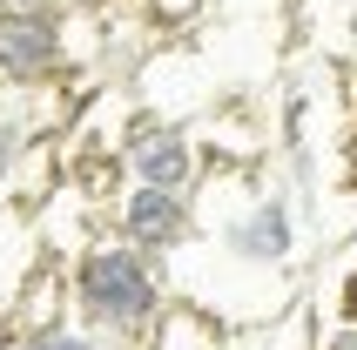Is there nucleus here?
<instances>
[{
	"instance_id": "nucleus-1",
	"label": "nucleus",
	"mask_w": 357,
	"mask_h": 350,
	"mask_svg": "<svg viewBox=\"0 0 357 350\" xmlns=\"http://www.w3.org/2000/svg\"><path fill=\"white\" fill-rule=\"evenodd\" d=\"M68 310L108 350H149L155 324L169 317V276L155 256L128 250L121 236H95L68 263Z\"/></svg>"
},
{
	"instance_id": "nucleus-2",
	"label": "nucleus",
	"mask_w": 357,
	"mask_h": 350,
	"mask_svg": "<svg viewBox=\"0 0 357 350\" xmlns=\"http://www.w3.org/2000/svg\"><path fill=\"white\" fill-rule=\"evenodd\" d=\"M202 236H216V250L229 263H243V270H283L297 256V209L277 189H257V182L222 175V202L209 195Z\"/></svg>"
},
{
	"instance_id": "nucleus-3",
	"label": "nucleus",
	"mask_w": 357,
	"mask_h": 350,
	"mask_svg": "<svg viewBox=\"0 0 357 350\" xmlns=\"http://www.w3.org/2000/svg\"><path fill=\"white\" fill-rule=\"evenodd\" d=\"M115 169H121V182H135V189H169V195H196L202 189L196 135H189L182 121H162V115L128 128V142L115 149Z\"/></svg>"
},
{
	"instance_id": "nucleus-4",
	"label": "nucleus",
	"mask_w": 357,
	"mask_h": 350,
	"mask_svg": "<svg viewBox=\"0 0 357 350\" xmlns=\"http://www.w3.org/2000/svg\"><path fill=\"white\" fill-rule=\"evenodd\" d=\"M115 236L128 250L155 256V263H176L182 250L202 243V215H196V195H169V189H128L115 195Z\"/></svg>"
},
{
	"instance_id": "nucleus-5",
	"label": "nucleus",
	"mask_w": 357,
	"mask_h": 350,
	"mask_svg": "<svg viewBox=\"0 0 357 350\" xmlns=\"http://www.w3.org/2000/svg\"><path fill=\"white\" fill-rule=\"evenodd\" d=\"M75 40H68V14H14L0 7V81L7 88H47L68 75Z\"/></svg>"
},
{
	"instance_id": "nucleus-6",
	"label": "nucleus",
	"mask_w": 357,
	"mask_h": 350,
	"mask_svg": "<svg viewBox=\"0 0 357 350\" xmlns=\"http://www.w3.org/2000/svg\"><path fill=\"white\" fill-rule=\"evenodd\" d=\"M47 270L40 263V236L20 209H0V310H14V296Z\"/></svg>"
},
{
	"instance_id": "nucleus-7",
	"label": "nucleus",
	"mask_w": 357,
	"mask_h": 350,
	"mask_svg": "<svg viewBox=\"0 0 357 350\" xmlns=\"http://www.w3.org/2000/svg\"><path fill=\"white\" fill-rule=\"evenodd\" d=\"M149 350H229V337H222V324L209 310H196V303H169V317L155 324Z\"/></svg>"
},
{
	"instance_id": "nucleus-8",
	"label": "nucleus",
	"mask_w": 357,
	"mask_h": 350,
	"mask_svg": "<svg viewBox=\"0 0 357 350\" xmlns=\"http://www.w3.org/2000/svg\"><path fill=\"white\" fill-rule=\"evenodd\" d=\"M7 350H108V344H101L95 330H81L75 317H68V324H47V330H20Z\"/></svg>"
},
{
	"instance_id": "nucleus-9",
	"label": "nucleus",
	"mask_w": 357,
	"mask_h": 350,
	"mask_svg": "<svg viewBox=\"0 0 357 350\" xmlns=\"http://www.w3.org/2000/svg\"><path fill=\"white\" fill-rule=\"evenodd\" d=\"M0 7H14V14H68V0H0Z\"/></svg>"
},
{
	"instance_id": "nucleus-10",
	"label": "nucleus",
	"mask_w": 357,
	"mask_h": 350,
	"mask_svg": "<svg viewBox=\"0 0 357 350\" xmlns=\"http://www.w3.org/2000/svg\"><path fill=\"white\" fill-rule=\"evenodd\" d=\"M337 350H357V330H344V344H337Z\"/></svg>"
}]
</instances>
